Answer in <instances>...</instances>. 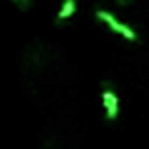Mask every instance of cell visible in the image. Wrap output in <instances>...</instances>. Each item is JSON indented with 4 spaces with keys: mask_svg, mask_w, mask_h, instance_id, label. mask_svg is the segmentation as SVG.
<instances>
[{
    "mask_svg": "<svg viewBox=\"0 0 149 149\" xmlns=\"http://www.w3.org/2000/svg\"><path fill=\"white\" fill-rule=\"evenodd\" d=\"M96 19H100V21H104L112 31H116V33H120L125 39H129V41H137V33L131 29V27H127V25H123V23H118L110 13H106V10H102V8H98L96 10Z\"/></svg>",
    "mask_w": 149,
    "mask_h": 149,
    "instance_id": "1",
    "label": "cell"
},
{
    "mask_svg": "<svg viewBox=\"0 0 149 149\" xmlns=\"http://www.w3.org/2000/svg\"><path fill=\"white\" fill-rule=\"evenodd\" d=\"M102 106H104V112H106L108 120L118 118V96H116L114 90L108 88V84H104V90H102Z\"/></svg>",
    "mask_w": 149,
    "mask_h": 149,
    "instance_id": "2",
    "label": "cell"
},
{
    "mask_svg": "<svg viewBox=\"0 0 149 149\" xmlns=\"http://www.w3.org/2000/svg\"><path fill=\"white\" fill-rule=\"evenodd\" d=\"M76 13V0H63V4L57 13V21H65Z\"/></svg>",
    "mask_w": 149,
    "mask_h": 149,
    "instance_id": "3",
    "label": "cell"
},
{
    "mask_svg": "<svg viewBox=\"0 0 149 149\" xmlns=\"http://www.w3.org/2000/svg\"><path fill=\"white\" fill-rule=\"evenodd\" d=\"M19 2H21L23 6H27V2H29V0H19Z\"/></svg>",
    "mask_w": 149,
    "mask_h": 149,
    "instance_id": "4",
    "label": "cell"
},
{
    "mask_svg": "<svg viewBox=\"0 0 149 149\" xmlns=\"http://www.w3.org/2000/svg\"><path fill=\"white\" fill-rule=\"evenodd\" d=\"M120 2H125V0H120Z\"/></svg>",
    "mask_w": 149,
    "mask_h": 149,
    "instance_id": "5",
    "label": "cell"
}]
</instances>
